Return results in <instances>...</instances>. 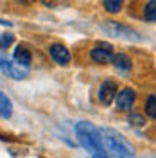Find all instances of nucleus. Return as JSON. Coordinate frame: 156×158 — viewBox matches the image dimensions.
I'll use <instances>...</instances> for the list:
<instances>
[{
  "mask_svg": "<svg viewBox=\"0 0 156 158\" xmlns=\"http://www.w3.org/2000/svg\"><path fill=\"white\" fill-rule=\"evenodd\" d=\"M76 135H77L79 144L88 151V155L97 158H104L106 156V151L102 146V137H101V129L95 128L92 122H77L76 126Z\"/></svg>",
  "mask_w": 156,
  "mask_h": 158,
  "instance_id": "obj_1",
  "label": "nucleus"
},
{
  "mask_svg": "<svg viewBox=\"0 0 156 158\" xmlns=\"http://www.w3.org/2000/svg\"><path fill=\"white\" fill-rule=\"evenodd\" d=\"M144 20L149 23H154L156 20V0H149L144 7Z\"/></svg>",
  "mask_w": 156,
  "mask_h": 158,
  "instance_id": "obj_14",
  "label": "nucleus"
},
{
  "mask_svg": "<svg viewBox=\"0 0 156 158\" xmlns=\"http://www.w3.org/2000/svg\"><path fill=\"white\" fill-rule=\"evenodd\" d=\"M113 58V47L109 43H97L90 49V59L97 65H106Z\"/></svg>",
  "mask_w": 156,
  "mask_h": 158,
  "instance_id": "obj_7",
  "label": "nucleus"
},
{
  "mask_svg": "<svg viewBox=\"0 0 156 158\" xmlns=\"http://www.w3.org/2000/svg\"><path fill=\"white\" fill-rule=\"evenodd\" d=\"M101 27L111 38H122V40H129V41H138L140 40L137 31L131 29L129 25H124V23L117 22V20H106Z\"/></svg>",
  "mask_w": 156,
  "mask_h": 158,
  "instance_id": "obj_3",
  "label": "nucleus"
},
{
  "mask_svg": "<svg viewBox=\"0 0 156 158\" xmlns=\"http://www.w3.org/2000/svg\"><path fill=\"white\" fill-rule=\"evenodd\" d=\"M144 111H146V115L151 118V120H154V118H156V95H154V94H151V95L146 99Z\"/></svg>",
  "mask_w": 156,
  "mask_h": 158,
  "instance_id": "obj_13",
  "label": "nucleus"
},
{
  "mask_svg": "<svg viewBox=\"0 0 156 158\" xmlns=\"http://www.w3.org/2000/svg\"><path fill=\"white\" fill-rule=\"evenodd\" d=\"M49 54H50V58H52V61L58 63V65H61V67H67L70 63V59H72L70 50L67 49L63 43H54V45H50Z\"/></svg>",
  "mask_w": 156,
  "mask_h": 158,
  "instance_id": "obj_8",
  "label": "nucleus"
},
{
  "mask_svg": "<svg viewBox=\"0 0 156 158\" xmlns=\"http://www.w3.org/2000/svg\"><path fill=\"white\" fill-rule=\"evenodd\" d=\"M13 115V102L11 99L0 90V118H9Z\"/></svg>",
  "mask_w": 156,
  "mask_h": 158,
  "instance_id": "obj_11",
  "label": "nucleus"
},
{
  "mask_svg": "<svg viewBox=\"0 0 156 158\" xmlns=\"http://www.w3.org/2000/svg\"><path fill=\"white\" fill-rule=\"evenodd\" d=\"M102 7L109 15H117L124 7V0H102Z\"/></svg>",
  "mask_w": 156,
  "mask_h": 158,
  "instance_id": "obj_12",
  "label": "nucleus"
},
{
  "mask_svg": "<svg viewBox=\"0 0 156 158\" xmlns=\"http://www.w3.org/2000/svg\"><path fill=\"white\" fill-rule=\"evenodd\" d=\"M0 72L13 79H16V81H20V79H25L29 76V67L20 65L14 59H9L4 52H0Z\"/></svg>",
  "mask_w": 156,
  "mask_h": 158,
  "instance_id": "obj_4",
  "label": "nucleus"
},
{
  "mask_svg": "<svg viewBox=\"0 0 156 158\" xmlns=\"http://www.w3.org/2000/svg\"><path fill=\"white\" fill-rule=\"evenodd\" d=\"M117 90H118V85L115 79H104L97 90V101L102 106H109L113 102L115 95H117Z\"/></svg>",
  "mask_w": 156,
  "mask_h": 158,
  "instance_id": "obj_6",
  "label": "nucleus"
},
{
  "mask_svg": "<svg viewBox=\"0 0 156 158\" xmlns=\"http://www.w3.org/2000/svg\"><path fill=\"white\" fill-rule=\"evenodd\" d=\"M109 63H113V67L120 72H129V70L133 69V59L127 56L126 52H117V54H113V58Z\"/></svg>",
  "mask_w": 156,
  "mask_h": 158,
  "instance_id": "obj_9",
  "label": "nucleus"
},
{
  "mask_svg": "<svg viewBox=\"0 0 156 158\" xmlns=\"http://www.w3.org/2000/svg\"><path fill=\"white\" fill-rule=\"evenodd\" d=\"M101 137H102L104 151H106V155H109V156L131 158V156L137 155V153H135V148H133L120 133H117L115 129L102 128L101 129Z\"/></svg>",
  "mask_w": 156,
  "mask_h": 158,
  "instance_id": "obj_2",
  "label": "nucleus"
},
{
  "mask_svg": "<svg viewBox=\"0 0 156 158\" xmlns=\"http://www.w3.org/2000/svg\"><path fill=\"white\" fill-rule=\"evenodd\" d=\"M127 113H129V124H131V126L142 128V126H146V124H147L146 118L142 117L140 113H137V111H135V113H133V111H127Z\"/></svg>",
  "mask_w": 156,
  "mask_h": 158,
  "instance_id": "obj_15",
  "label": "nucleus"
},
{
  "mask_svg": "<svg viewBox=\"0 0 156 158\" xmlns=\"http://www.w3.org/2000/svg\"><path fill=\"white\" fill-rule=\"evenodd\" d=\"M135 101H137V92L133 88H129V86L117 90V95L113 99L118 113H127V111H131L133 106H135Z\"/></svg>",
  "mask_w": 156,
  "mask_h": 158,
  "instance_id": "obj_5",
  "label": "nucleus"
},
{
  "mask_svg": "<svg viewBox=\"0 0 156 158\" xmlns=\"http://www.w3.org/2000/svg\"><path fill=\"white\" fill-rule=\"evenodd\" d=\"M13 59L20 63V65H25V67H29L31 63H32V52H31L25 45H18L16 49H14V54H13Z\"/></svg>",
  "mask_w": 156,
  "mask_h": 158,
  "instance_id": "obj_10",
  "label": "nucleus"
},
{
  "mask_svg": "<svg viewBox=\"0 0 156 158\" xmlns=\"http://www.w3.org/2000/svg\"><path fill=\"white\" fill-rule=\"evenodd\" d=\"M18 2H22V4H29L31 0H18Z\"/></svg>",
  "mask_w": 156,
  "mask_h": 158,
  "instance_id": "obj_18",
  "label": "nucleus"
},
{
  "mask_svg": "<svg viewBox=\"0 0 156 158\" xmlns=\"http://www.w3.org/2000/svg\"><path fill=\"white\" fill-rule=\"evenodd\" d=\"M45 6H49V7H56V6H59L63 0H41Z\"/></svg>",
  "mask_w": 156,
  "mask_h": 158,
  "instance_id": "obj_17",
  "label": "nucleus"
},
{
  "mask_svg": "<svg viewBox=\"0 0 156 158\" xmlns=\"http://www.w3.org/2000/svg\"><path fill=\"white\" fill-rule=\"evenodd\" d=\"M13 41H14V36H13L11 32H4V34H0V50H6L7 47H11Z\"/></svg>",
  "mask_w": 156,
  "mask_h": 158,
  "instance_id": "obj_16",
  "label": "nucleus"
}]
</instances>
